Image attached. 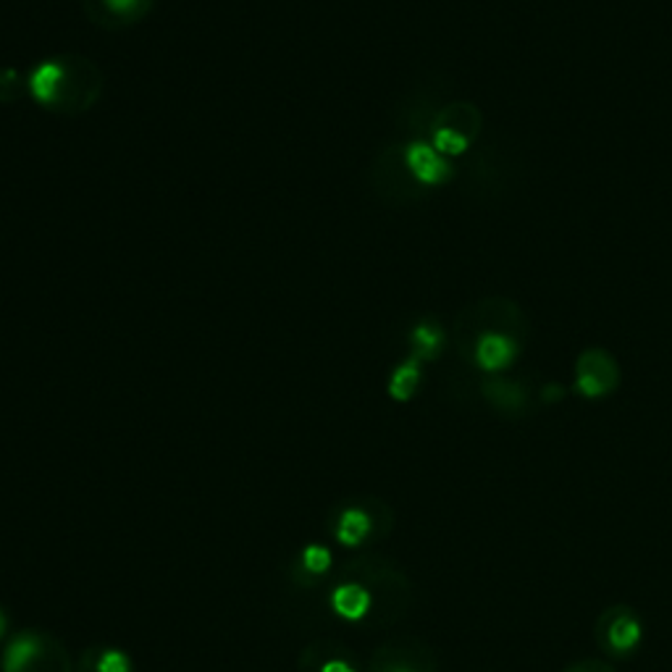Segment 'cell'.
<instances>
[{
    "instance_id": "cell-1",
    "label": "cell",
    "mask_w": 672,
    "mask_h": 672,
    "mask_svg": "<svg viewBox=\"0 0 672 672\" xmlns=\"http://www.w3.org/2000/svg\"><path fill=\"white\" fill-rule=\"evenodd\" d=\"M103 69L81 53L45 58L26 74V92L40 108L56 117H85L103 98Z\"/></svg>"
},
{
    "instance_id": "cell-2",
    "label": "cell",
    "mask_w": 672,
    "mask_h": 672,
    "mask_svg": "<svg viewBox=\"0 0 672 672\" xmlns=\"http://www.w3.org/2000/svg\"><path fill=\"white\" fill-rule=\"evenodd\" d=\"M643 626L638 620L636 609L630 607H609L604 609L594 626V638L599 643L602 651L613 657H626L630 651H636L641 643Z\"/></svg>"
},
{
    "instance_id": "cell-3",
    "label": "cell",
    "mask_w": 672,
    "mask_h": 672,
    "mask_svg": "<svg viewBox=\"0 0 672 672\" xmlns=\"http://www.w3.org/2000/svg\"><path fill=\"white\" fill-rule=\"evenodd\" d=\"M155 0H81L87 22L106 32H121L137 26L151 16Z\"/></svg>"
},
{
    "instance_id": "cell-4",
    "label": "cell",
    "mask_w": 672,
    "mask_h": 672,
    "mask_svg": "<svg viewBox=\"0 0 672 672\" xmlns=\"http://www.w3.org/2000/svg\"><path fill=\"white\" fill-rule=\"evenodd\" d=\"M617 365L615 360L602 350H588L583 352L579 360V368H575V386L581 389V395L586 397H602L617 386Z\"/></svg>"
},
{
    "instance_id": "cell-5",
    "label": "cell",
    "mask_w": 672,
    "mask_h": 672,
    "mask_svg": "<svg viewBox=\"0 0 672 672\" xmlns=\"http://www.w3.org/2000/svg\"><path fill=\"white\" fill-rule=\"evenodd\" d=\"M403 163L407 174H410L418 185H441V181L450 179L452 174L444 155L433 151V145H429V142H410L403 153Z\"/></svg>"
},
{
    "instance_id": "cell-6",
    "label": "cell",
    "mask_w": 672,
    "mask_h": 672,
    "mask_svg": "<svg viewBox=\"0 0 672 672\" xmlns=\"http://www.w3.org/2000/svg\"><path fill=\"white\" fill-rule=\"evenodd\" d=\"M515 352H518V348H515L513 339L505 334H494V331L481 334L475 339V348H473L475 363H478L484 371L507 368V365L513 363Z\"/></svg>"
},
{
    "instance_id": "cell-7",
    "label": "cell",
    "mask_w": 672,
    "mask_h": 672,
    "mask_svg": "<svg viewBox=\"0 0 672 672\" xmlns=\"http://www.w3.org/2000/svg\"><path fill=\"white\" fill-rule=\"evenodd\" d=\"M376 672H437V664L426 649H392L382 657Z\"/></svg>"
},
{
    "instance_id": "cell-8",
    "label": "cell",
    "mask_w": 672,
    "mask_h": 672,
    "mask_svg": "<svg viewBox=\"0 0 672 672\" xmlns=\"http://www.w3.org/2000/svg\"><path fill=\"white\" fill-rule=\"evenodd\" d=\"M331 604H334L337 615L348 617V620H360V617L368 615L371 594L363 586H357V583H350V586L337 588L334 596H331Z\"/></svg>"
},
{
    "instance_id": "cell-9",
    "label": "cell",
    "mask_w": 672,
    "mask_h": 672,
    "mask_svg": "<svg viewBox=\"0 0 672 672\" xmlns=\"http://www.w3.org/2000/svg\"><path fill=\"white\" fill-rule=\"evenodd\" d=\"M420 384V360L418 357H407L403 365H397L395 373L389 378V395L397 399V403H407L412 395H416Z\"/></svg>"
},
{
    "instance_id": "cell-10",
    "label": "cell",
    "mask_w": 672,
    "mask_h": 672,
    "mask_svg": "<svg viewBox=\"0 0 672 672\" xmlns=\"http://www.w3.org/2000/svg\"><path fill=\"white\" fill-rule=\"evenodd\" d=\"M40 638L35 636H19L13 638L9 651L3 657V670L5 672H24L32 662L40 657Z\"/></svg>"
},
{
    "instance_id": "cell-11",
    "label": "cell",
    "mask_w": 672,
    "mask_h": 672,
    "mask_svg": "<svg viewBox=\"0 0 672 672\" xmlns=\"http://www.w3.org/2000/svg\"><path fill=\"white\" fill-rule=\"evenodd\" d=\"M371 533V518L363 510L342 513L337 526V539L348 547H357Z\"/></svg>"
},
{
    "instance_id": "cell-12",
    "label": "cell",
    "mask_w": 672,
    "mask_h": 672,
    "mask_svg": "<svg viewBox=\"0 0 672 672\" xmlns=\"http://www.w3.org/2000/svg\"><path fill=\"white\" fill-rule=\"evenodd\" d=\"M412 344V357L429 360L441 350V331L431 323H418L410 334Z\"/></svg>"
},
{
    "instance_id": "cell-13",
    "label": "cell",
    "mask_w": 672,
    "mask_h": 672,
    "mask_svg": "<svg viewBox=\"0 0 672 672\" xmlns=\"http://www.w3.org/2000/svg\"><path fill=\"white\" fill-rule=\"evenodd\" d=\"M24 92H26L24 74H19V69H11V66L0 69V106L16 103Z\"/></svg>"
},
{
    "instance_id": "cell-14",
    "label": "cell",
    "mask_w": 672,
    "mask_h": 672,
    "mask_svg": "<svg viewBox=\"0 0 672 672\" xmlns=\"http://www.w3.org/2000/svg\"><path fill=\"white\" fill-rule=\"evenodd\" d=\"M486 395L492 399L494 405L502 407V410H518L522 405V392L515 384H505V382H492L486 384Z\"/></svg>"
},
{
    "instance_id": "cell-15",
    "label": "cell",
    "mask_w": 672,
    "mask_h": 672,
    "mask_svg": "<svg viewBox=\"0 0 672 672\" xmlns=\"http://www.w3.org/2000/svg\"><path fill=\"white\" fill-rule=\"evenodd\" d=\"M302 560H305V568H308L310 573H326L331 565V554L326 552L323 547H308L305 549Z\"/></svg>"
},
{
    "instance_id": "cell-16",
    "label": "cell",
    "mask_w": 672,
    "mask_h": 672,
    "mask_svg": "<svg viewBox=\"0 0 672 672\" xmlns=\"http://www.w3.org/2000/svg\"><path fill=\"white\" fill-rule=\"evenodd\" d=\"M98 672H129V660L121 651H106L98 662Z\"/></svg>"
},
{
    "instance_id": "cell-17",
    "label": "cell",
    "mask_w": 672,
    "mask_h": 672,
    "mask_svg": "<svg viewBox=\"0 0 672 672\" xmlns=\"http://www.w3.org/2000/svg\"><path fill=\"white\" fill-rule=\"evenodd\" d=\"M562 672H615L613 664L602 662V660H581L575 664H570V668H565Z\"/></svg>"
},
{
    "instance_id": "cell-18",
    "label": "cell",
    "mask_w": 672,
    "mask_h": 672,
    "mask_svg": "<svg viewBox=\"0 0 672 672\" xmlns=\"http://www.w3.org/2000/svg\"><path fill=\"white\" fill-rule=\"evenodd\" d=\"M321 672H355V670H352L348 662H339V660H334V662H329V664H326V668H323Z\"/></svg>"
}]
</instances>
